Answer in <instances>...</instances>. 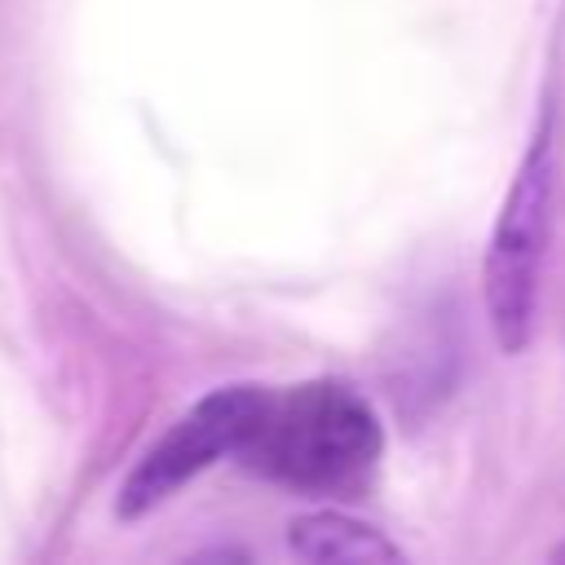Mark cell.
Listing matches in <instances>:
<instances>
[{
    "instance_id": "obj_5",
    "label": "cell",
    "mask_w": 565,
    "mask_h": 565,
    "mask_svg": "<svg viewBox=\"0 0 565 565\" xmlns=\"http://www.w3.org/2000/svg\"><path fill=\"white\" fill-rule=\"evenodd\" d=\"M552 561H565V543H556V547H552Z\"/></svg>"
},
{
    "instance_id": "obj_4",
    "label": "cell",
    "mask_w": 565,
    "mask_h": 565,
    "mask_svg": "<svg viewBox=\"0 0 565 565\" xmlns=\"http://www.w3.org/2000/svg\"><path fill=\"white\" fill-rule=\"evenodd\" d=\"M287 543L300 561L313 565H406V552L380 525L335 508L300 512L287 525Z\"/></svg>"
},
{
    "instance_id": "obj_3",
    "label": "cell",
    "mask_w": 565,
    "mask_h": 565,
    "mask_svg": "<svg viewBox=\"0 0 565 565\" xmlns=\"http://www.w3.org/2000/svg\"><path fill=\"white\" fill-rule=\"evenodd\" d=\"M265 397H269V388H260V384H225V388L207 393L203 402H194L124 481L119 516H141V512L159 508L190 477L212 468L221 455H234L247 441V433L256 428Z\"/></svg>"
},
{
    "instance_id": "obj_2",
    "label": "cell",
    "mask_w": 565,
    "mask_h": 565,
    "mask_svg": "<svg viewBox=\"0 0 565 565\" xmlns=\"http://www.w3.org/2000/svg\"><path fill=\"white\" fill-rule=\"evenodd\" d=\"M556 216H561V150L552 128H543L530 141L503 194L499 221L481 256V300L503 353H521L534 335Z\"/></svg>"
},
{
    "instance_id": "obj_1",
    "label": "cell",
    "mask_w": 565,
    "mask_h": 565,
    "mask_svg": "<svg viewBox=\"0 0 565 565\" xmlns=\"http://www.w3.org/2000/svg\"><path fill=\"white\" fill-rule=\"evenodd\" d=\"M384 450L375 406L344 380H309L265 397L247 441L234 450L269 481L296 490H358Z\"/></svg>"
}]
</instances>
